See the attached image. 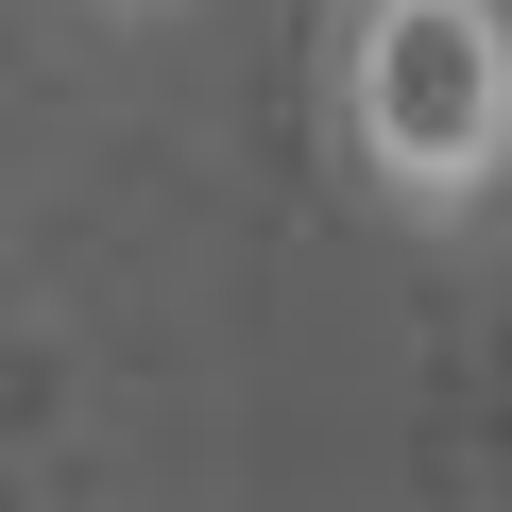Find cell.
Returning <instances> with one entry per match:
<instances>
[{
    "mask_svg": "<svg viewBox=\"0 0 512 512\" xmlns=\"http://www.w3.org/2000/svg\"><path fill=\"white\" fill-rule=\"evenodd\" d=\"M325 154L376 222L478 239L512 205V0H325Z\"/></svg>",
    "mask_w": 512,
    "mask_h": 512,
    "instance_id": "obj_1",
    "label": "cell"
},
{
    "mask_svg": "<svg viewBox=\"0 0 512 512\" xmlns=\"http://www.w3.org/2000/svg\"><path fill=\"white\" fill-rule=\"evenodd\" d=\"M103 18H171V0H103Z\"/></svg>",
    "mask_w": 512,
    "mask_h": 512,
    "instance_id": "obj_2",
    "label": "cell"
}]
</instances>
